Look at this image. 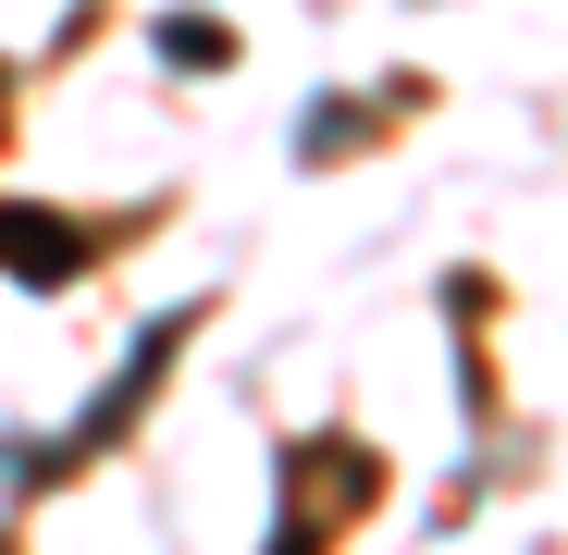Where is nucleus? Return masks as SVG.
Masks as SVG:
<instances>
[{
  "instance_id": "nucleus-1",
  "label": "nucleus",
  "mask_w": 568,
  "mask_h": 555,
  "mask_svg": "<svg viewBox=\"0 0 568 555\" xmlns=\"http://www.w3.org/2000/svg\"><path fill=\"white\" fill-rule=\"evenodd\" d=\"M87 259V235H62L50 210H0V271H26V285H62Z\"/></svg>"
},
{
  "instance_id": "nucleus-2",
  "label": "nucleus",
  "mask_w": 568,
  "mask_h": 555,
  "mask_svg": "<svg viewBox=\"0 0 568 555\" xmlns=\"http://www.w3.org/2000/svg\"><path fill=\"white\" fill-rule=\"evenodd\" d=\"M161 50H185V62H223V50H235V38H223V25H211V13H185V25H161Z\"/></svg>"
}]
</instances>
